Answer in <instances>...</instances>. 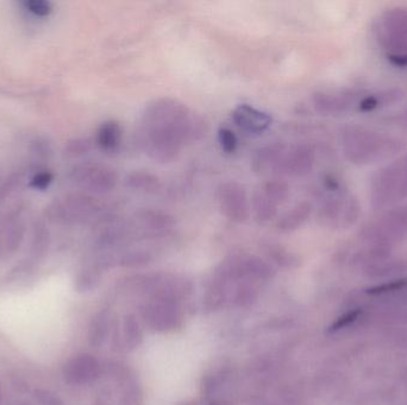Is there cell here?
Segmentation results:
<instances>
[{"label": "cell", "mask_w": 407, "mask_h": 405, "mask_svg": "<svg viewBox=\"0 0 407 405\" xmlns=\"http://www.w3.org/2000/svg\"><path fill=\"white\" fill-rule=\"evenodd\" d=\"M142 124L144 127H156L175 134L184 146L199 141L206 132L203 119L172 98L150 101L143 111Z\"/></svg>", "instance_id": "obj_1"}, {"label": "cell", "mask_w": 407, "mask_h": 405, "mask_svg": "<svg viewBox=\"0 0 407 405\" xmlns=\"http://www.w3.org/2000/svg\"><path fill=\"white\" fill-rule=\"evenodd\" d=\"M343 153L350 163L370 165L384 161L401 150V143L358 125H349L342 131Z\"/></svg>", "instance_id": "obj_2"}, {"label": "cell", "mask_w": 407, "mask_h": 405, "mask_svg": "<svg viewBox=\"0 0 407 405\" xmlns=\"http://www.w3.org/2000/svg\"><path fill=\"white\" fill-rule=\"evenodd\" d=\"M361 214L358 198L346 191H334L322 200L318 210L319 221L330 227L346 229L355 225Z\"/></svg>", "instance_id": "obj_3"}, {"label": "cell", "mask_w": 407, "mask_h": 405, "mask_svg": "<svg viewBox=\"0 0 407 405\" xmlns=\"http://www.w3.org/2000/svg\"><path fill=\"white\" fill-rule=\"evenodd\" d=\"M379 39L389 54L407 56V8L384 12L381 18Z\"/></svg>", "instance_id": "obj_4"}, {"label": "cell", "mask_w": 407, "mask_h": 405, "mask_svg": "<svg viewBox=\"0 0 407 405\" xmlns=\"http://www.w3.org/2000/svg\"><path fill=\"white\" fill-rule=\"evenodd\" d=\"M142 146L151 160L160 163H168L177 158L184 144L177 136L167 131L155 127H143Z\"/></svg>", "instance_id": "obj_5"}, {"label": "cell", "mask_w": 407, "mask_h": 405, "mask_svg": "<svg viewBox=\"0 0 407 405\" xmlns=\"http://www.w3.org/2000/svg\"><path fill=\"white\" fill-rule=\"evenodd\" d=\"M219 208L224 217L234 224H243L249 218L250 207L246 188L236 181L220 184L217 191Z\"/></svg>", "instance_id": "obj_6"}, {"label": "cell", "mask_w": 407, "mask_h": 405, "mask_svg": "<svg viewBox=\"0 0 407 405\" xmlns=\"http://www.w3.org/2000/svg\"><path fill=\"white\" fill-rule=\"evenodd\" d=\"M400 175L401 162L381 169L372 177L370 200L375 208L388 206L400 200Z\"/></svg>", "instance_id": "obj_7"}, {"label": "cell", "mask_w": 407, "mask_h": 405, "mask_svg": "<svg viewBox=\"0 0 407 405\" xmlns=\"http://www.w3.org/2000/svg\"><path fill=\"white\" fill-rule=\"evenodd\" d=\"M315 150L308 144L286 146L275 172L279 175L301 177L308 175L315 167Z\"/></svg>", "instance_id": "obj_8"}, {"label": "cell", "mask_w": 407, "mask_h": 405, "mask_svg": "<svg viewBox=\"0 0 407 405\" xmlns=\"http://www.w3.org/2000/svg\"><path fill=\"white\" fill-rule=\"evenodd\" d=\"M74 179L81 187L94 193H108L117 184L115 170L105 165H84L74 170Z\"/></svg>", "instance_id": "obj_9"}, {"label": "cell", "mask_w": 407, "mask_h": 405, "mask_svg": "<svg viewBox=\"0 0 407 405\" xmlns=\"http://www.w3.org/2000/svg\"><path fill=\"white\" fill-rule=\"evenodd\" d=\"M143 316L146 323L158 332H169L180 327L182 316L180 310L168 300H156L143 309Z\"/></svg>", "instance_id": "obj_10"}, {"label": "cell", "mask_w": 407, "mask_h": 405, "mask_svg": "<svg viewBox=\"0 0 407 405\" xmlns=\"http://www.w3.org/2000/svg\"><path fill=\"white\" fill-rule=\"evenodd\" d=\"M62 375L70 385H86L99 377L100 365L91 354H77L67 360Z\"/></svg>", "instance_id": "obj_11"}, {"label": "cell", "mask_w": 407, "mask_h": 405, "mask_svg": "<svg viewBox=\"0 0 407 405\" xmlns=\"http://www.w3.org/2000/svg\"><path fill=\"white\" fill-rule=\"evenodd\" d=\"M234 124L248 134H260L272 127L273 118L267 112L253 108L248 103L239 105L232 111Z\"/></svg>", "instance_id": "obj_12"}, {"label": "cell", "mask_w": 407, "mask_h": 405, "mask_svg": "<svg viewBox=\"0 0 407 405\" xmlns=\"http://www.w3.org/2000/svg\"><path fill=\"white\" fill-rule=\"evenodd\" d=\"M353 99L355 96L350 92H315L312 96V103L320 115H332L346 112Z\"/></svg>", "instance_id": "obj_13"}, {"label": "cell", "mask_w": 407, "mask_h": 405, "mask_svg": "<svg viewBox=\"0 0 407 405\" xmlns=\"http://www.w3.org/2000/svg\"><path fill=\"white\" fill-rule=\"evenodd\" d=\"M286 146H284V143H272L268 146L258 148L251 158V169L258 174L275 172Z\"/></svg>", "instance_id": "obj_14"}, {"label": "cell", "mask_w": 407, "mask_h": 405, "mask_svg": "<svg viewBox=\"0 0 407 405\" xmlns=\"http://www.w3.org/2000/svg\"><path fill=\"white\" fill-rule=\"evenodd\" d=\"M311 214V203L306 202V201L296 203V206L287 210L286 213L281 215L280 218L277 219L275 227L281 233H289L300 229L305 222L308 221Z\"/></svg>", "instance_id": "obj_15"}, {"label": "cell", "mask_w": 407, "mask_h": 405, "mask_svg": "<svg viewBox=\"0 0 407 405\" xmlns=\"http://www.w3.org/2000/svg\"><path fill=\"white\" fill-rule=\"evenodd\" d=\"M136 221L142 226L143 229L153 233H161L175 225L173 215L165 213L160 210H142L136 214Z\"/></svg>", "instance_id": "obj_16"}, {"label": "cell", "mask_w": 407, "mask_h": 405, "mask_svg": "<svg viewBox=\"0 0 407 405\" xmlns=\"http://www.w3.org/2000/svg\"><path fill=\"white\" fill-rule=\"evenodd\" d=\"M277 207L268 195H265L262 189H258L253 199V218L258 224H268L277 218Z\"/></svg>", "instance_id": "obj_17"}, {"label": "cell", "mask_w": 407, "mask_h": 405, "mask_svg": "<svg viewBox=\"0 0 407 405\" xmlns=\"http://www.w3.org/2000/svg\"><path fill=\"white\" fill-rule=\"evenodd\" d=\"M125 184L134 191L156 193L161 188V180L148 172H132L125 177Z\"/></svg>", "instance_id": "obj_18"}, {"label": "cell", "mask_w": 407, "mask_h": 405, "mask_svg": "<svg viewBox=\"0 0 407 405\" xmlns=\"http://www.w3.org/2000/svg\"><path fill=\"white\" fill-rule=\"evenodd\" d=\"M120 136L122 132L120 124L110 120L101 124V127L96 132V144L104 151H113L120 146Z\"/></svg>", "instance_id": "obj_19"}, {"label": "cell", "mask_w": 407, "mask_h": 405, "mask_svg": "<svg viewBox=\"0 0 407 405\" xmlns=\"http://www.w3.org/2000/svg\"><path fill=\"white\" fill-rule=\"evenodd\" d=\"M110 327V314L108 311H100L93 318L89 325V340L93 347H99L104 344Z\"/></svg>", "instance_id": "obj_20"}, {"label": "cell", "mask_w": 407, "mask_h": 405, "mask_svg": "<svg viewBox=\"0 0 407 405\" xmlns=\"http://www.w3.org/2000/svg\"><path fill=\"white\" fill-rule=\"evenodd\" d=\"M143 340V330L134 314H129L123 321V344L127 349L132 351L139 347Z\"/></svg>", "instance_id": "obj_21"}, {"label": "cell", "mask_w": 407, "mask_h": 405, "mask_svg": "<svg viewBox=\"0 0 407 405\" xmlns=\"http://www.w3.org/2000/svg\"><path fill=\"white\" fill-rule=\"evenodd\" d=\"M265 252L267 256L273 260L274 263L280 265L282 268H293L298 264V258L296 255L289 252L284 249V246L277 244V243H265L263 245Z\"/></svg>", "instance_id": "obj_22"}, {"label": "cell", "mask_w": 407, "mask_h": 405, "mask_svg": "<svg viewBox=\"0 0 407 405\" xmlns=\"http://www.w3.org/2000/svg\"><path fill=\"white\" fill-rule=\"evenodd\" d=\"M261 189L265 195H268L279 206L286 201L288 194H289V187H288L287 182L282 180L268 181L262 186Z\"/></svg>", "instance_id": "obj_23"}, {"label": "cell", "mask_w": 407, "mask_h": 405, "mask_svg": "<svg viewBox=\"0 0 407 405\" xmlns=\"http://www.w3.org/2000/svg\"><path fill=\"white\" fill-rule=\"evenodd\" d=\"M218 142L220 149L223 150L224 153H227V155L234 153L239 146V139L236 137L234 131L227 129V127L219 129Z\"/></svg>", "instance_id": "obj_24"}, {"label": "cell", "mask_w": 407, "mask_h": 405, "mask_svg": "<svg viewBox=\"0 0 407 405\" xmlns=\"http://www.w3.org/2000/svg\"><path fill=\"white\" fill-rule=\"evenodd\" d=\"M151 256L149 253L144 252V251H131L127 252L122 257L120 264L123 266H129V268H134V266H142L146 264L150 263Z\"/></svg>", "instance_id": "obj_25"}, {"label": "cell", "mask_w": 407, "mask_h": 405, "mask_svg": "<svg viewBox=\"0 0 407 405\" xmlns=\"http://www.w3.org/2000/svg\"><path fill=\"white\" fill-rule=\"evenodd\" d=\"M100 282V274L96 270H86L82 272L77 281V289L79 291L92 290Z\"/></svg>", "instance_id": "obj_26"}, {"label": "cell", "mask_w": 407, "mask_h": 405, "mask_svg": "<svg viewBox=\"0 0 407 405\" xmlns=\"http://www.w3.org/2000/svg\"><path fill=\"white\" fill-rule=\"evenodd\" d=\"M120 405H143L142 391L136 384H131L127 390L124 391L123 397L120 399Z\"/></svg>", "instance_id": "obj_27"}, {"label": "cell", "mask_w": 407, "mask_h": 405, "mask_svg": "<svg viewBox=\"0 0 407 405\" xmlns=\"http://www.w3.org/2000/svg\"><path fill=\"white\" fill-rule=\"evenodd\" d=\"M24 6L27 11L37 17H46L51 12V5L46 0H29L24 3Z\"/></svg>", "instance_id": "obj_28"}, {"label": "cell", "mask_w": 407, "mask_h": 405, "mask_svg": "<svg viewBox=\"0 0 407 405\" xmlns=\"http://www.w3.org/2000/svg\"><path fill=\"white\" fill-rule=\"evenodd\" d=\"M36 401L41 405H65V403L56 394L46 390L35 391Z\"/></svg>", "instance_id": "obj_29"}, {"label": "cell", "mask_w": 407, "mask_h": 405, "mask_svg": "<svg viewBox=\"0 0 407 405\" xmlns=\"http://www.w3.org/2000/svg\"><path fill=\"white\" fill-rule=\"evenodd\" d=\"M379 98V101L384 105H389V103H398L400 100L403 99V94L400 89H389V91H386V92H382L381 94L377 96Z\"/></svg>", "instance_id": "obj_30"}, {"label": "cell", "mask_w": 407, "mask_h": 405, "mask_svg": "<svg viewBox=\"0 0 407 405\" xmlns=\"http://www.w3.org/2000/svg\"><path fill=\"white\" fill-rule=\"evenodd\" d=\"M51 181H53V176L50 175L49 172H41L32 179L31 186L36 189H46L49 187Z\"/></svg>", "instance_id": "obj_31"}, {"label": "cell", "mask_w": 407, "mask_h": 405, "mask_svg": "<svg viewBox=\"0 0 407 405\" xmlns=\"http://www.w3.org/2000/svg\"><path fill=\"white\" fill-rule=\"evenodd\" d=\"M379 106H380V101H379L377 96H369L361 100L358 108L362 112H370L379 108Z\"/></svg>", "instance_id": "obj_32"}, {"label": "cell", "mask_w": 407, "mask_h": 405, "mask_svg": "<svg viewBox=\"0 0 407 405\" xmlns=\"http://www.w3.org/2000/svg\"><path fill=\"white\" fill-rule=\"evenodd\" d=\"M358 311H353V313H348L342 316V318L338 319L337 321L334 322V326L331 327L332 330H337V329L343 328L346 327V325H349L350 322H353L356 316H358Z\"/></svg>", "instance_id": "obj_33"}, {"label": "cell", "mask_w": 407, "mask_h": 405, "mask_svg": "<svg viewBox=\"0 0 407 405\" xmlns=\"http://www.w3.org/2000/svg\"><path fill=\"white\" fill-rule=\"evenodd\" d=\"M388 60L396 67H406L407 56L405 55L388 54Z\"/></svg>", "instance_id": "obj_34"}, {"label": "cell", "mask_w": 407, "mask_h": 405, "mask_svg": "<svg viewBox=\"0 0 407 405\" xmlns=\"http://www.w3.org/2000/svg\"><path fill=\"white\" fill-rule=\"evenodd\" d=\"M403 120H405V122L407 124V110L405 111V113H403Z\"/></svg>", "instance_id": "obj_35"}, {"label": "cell", "mask_w": 407, "mask_h": 405, "mask_svg": "<svg viewBox=\"0 0 407 405\" xmlns=\"http://www.w3.org/2000/svg\"><path fill=\"white\" fill-rule=\"evenodd\" d=\"M0 401H1V389H0Z\"/></svg>", "instance_id": "obj_36"}, {"label": "cell", "mask_w": 407, "mask_h": 405, "mask_svg": "<svg viewBox=\"0 0 407 405\" xmlns=\"http://www.w3.org/2000/svg\"><path fill=\"white\" fill-rule=\"evenodd\" d=\"M184 405H194V404H193V403H189V404H187V403H186V404Z\"/></svg>", "instance_id": "obj_37"}, {"label": "cell", "mask_w": 407, "mask_h": 405, "mask_svg": "<svg viewBox=\"0 0 407 405\" xmlns=\"http://www.w3.org/2000/svg\"><path fill=\"white\" fill-rule=\"evenodd\" d=\"M405 161H406V162H407V157H406V158H405Z\"/></svg>", "instance_id": "obj_38"}]
</instances>
